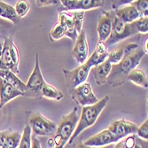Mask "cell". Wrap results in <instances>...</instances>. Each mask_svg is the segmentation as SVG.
Wrapping results in <instances>:
<instances>
[{"label":"cell","instance_id":"52a82bcc","mask_svg":"<svg viewBox=\"0 0 148 148\" xmlns=\"http://www.w3.org/2000/svg\"><path fill=\"white\" fill-rule=\"evenodd\" d=\"M90 72V68L84 63L74 70H63V74L66 80V86L69 92L75 88L85 82Z\"/></svg>","mask_w":148,"mask_h":148},{"label":"cell","instance_id":"5bb4252c","mask_svg":"<svg viewBox=\"0 0 148 148\" xmlns=\"http://www.w3.org/2000/svg\"><path fill=\"white\" fill-rule=\"evenodd\" d=\"M23 95L24 94L15 87L6 82L3 79H0V108H3L10 101Z\"/></svg>","mask_w":148,"mask_h":148},{"label":"cell","instance_id":"4dcf8cb0","mask_svg":"<svg viewBox=\"0 0 148 148\" xmlns=\"http://www.w3.org/2000/svg\"><path fill=\"white\" fill-rule=\"evenodd\" d=\"M134 27L136 28L138 32L140 33H147L148 31V18L145 16H141L138 20L132 22Z\"/></svg>","mask_w":148,"mask_h":148},{"label":"cell","instance_id":"7402d4cb","mask_svg":"<svg viewBox=\"0 0 148 148\" xmlns=\"http://www.w3.org/2000/svg\"><path fill=\"white\" fill-rule=\"evenodd\" d=\"M0 18L8 20L13 24H17L21 20L17 15L14 7L1 1V0H0Z\"/></svg>","mask_w":148,"mask_h":148},{"label":"cell","instance_id":"8d00e7d4","mask_svg":"<svg viewBox=\"0 0 148 148\" xmlns=\"http://www.w3.org/2000/svg\"><path fill=\"white\" fill-rule=\"evenodd\" d=\"M75 148H114V145L112 144V145H106V146L96 147V146H88V145H85L84 143H79L76 145V147H75Z\"/></svg>","mask_w":148,"mask_h":148},{"label":"cell","instance_id":"f546056e","mask_svg":"<svg viewBox=\"0 0 148 148\" xmlns=\"http://www.w3.org/2000/svg\"><path fill=\"white\" fill-rule=\"evenodd\" d=\"M130 5L135 7L142 16H148V0H135Z\"/></svg>","mask_w":148,"mask_h":148},{"label":"cell","instance_id":"bcb514c9","mask_svg":"<svg viewBox=\"0 0 148 148\" xmlns=\"http://www.w3.org/2000/svg\"><path fill=\"white\" fill-rule=\"evenodd\" d=\"M0 148H1V147H0Z\"/></svg>","mask_w":148,"mask_h":148},{"label":"cell","instance_id":"83f0119b","mask_svg":"<svg viewBox=\"0 0 148 148\" xmlns=\"http://www.w3.org/2000/svg\"><path fill=\"white\" fill-rule=\"evenodd\" d=\"M9 47H10V54H11V57L12 63L14 65L15 69L19 71V64H20V54L19 50L16 47L14 42H13V39L12 37H9Z\"/></svg>","mask_w":148,"mask_h":148},{"label":"cell","instance_id":"30bf717a","mask_svg":"<svg viewBox=\"0 0 148 148\" xmlns=\"http://www.w3.org/2000/svg\"><path fill=\"white\" fill-rule=\"evenodd\" d=\"M71 55L74 59L80 64H83L88 59L89 46L87 42L86 33L84 30L78 34L75 39V44L72 49Z\"/></svg>","mask_w":148,"mask_h":148},{"label":"cell","instance_id":"1f68e13d","mask_svg":"<svg viewBox=\"0 0 148 148\" xmlns=\"http://www.w3.org/2000/svg\"><path fill=\"white\" fill-rule=\"evenodd\" d=\"M63 37H66L65 31L62 27L60 25V23H58L50 31V38L51 41H56V40H60Z\"/></svg>","mask_w":148,"mask_h":148},{"label":"cell","instance_id":"5b68a950","mask_svg":"<svg viewBox=\"0 0 148 148\" xmlns=\"http://www.w3.org/2000/svg\"><path fill=\"white\" fill-rule=\"evenodd\" d=\"M32 132L40 137L54 136L57 129V124L45 118L40 113H35L29 119V124Z\"/></svg>","mask_w":148,"mask_h":148},{"label":"cell","instance_id":"4316f807","mask_svg":"<svg viewBox=\"0 0 148 148\" xmlns=\"http://www.w3.org/2000/svg\"><path fill=\"white\" fill-rule=\"evenodd\" d=\"M84 11H74L71 15L73 22L75 24V27L76 29V31L80 33L83 31L84 27Z\"/></svg>","mask_w":148,"mask_h":148},{"label":"cell","instance_id":"d4e9b609","mask_svg":"<svg viewBox=\"0 0 148 148\" xmlns=\"http://www.w3.org/2000/svg\"><path fill=\"white\" fill-rule=\"evenodd\" d=\"M31 138H32V130L29 124H27L21 134V138L18 148H31Z\"/></svg>","mask_w":148,"mask_h":148},{"label":"cell","instance_id":"7c38bea8","mask_svg":"<svg viewBox=\"0 0 148 148\" xmlns=\"http://www.w3.org/2000/svg\"><path fill=\"white\" fill-rule=\"evenodd\" d=\"M119 139L111 133L110 130L105 129L102 130L101 132L96 134V135L92 136L89 139L85 140L83 142L85 145L88 146H96V147H100V146H106L108 145H112L114 143H117Z\"/></svg>","mask_w":148,"mask_h":148},{"label":"cell","instance_id":"ba28073f","mask_svg":"<svg viewBox=\"0 0 148 148\" xmlns=\"http://www.w3.org/2000/svg\"><path fill=\"white\" fill-rule=\"evenodd\" d=\"M69 93L72 99L83 107L94 104L99 101L98 97L93 93L91 85L86 81L75 88Z\"/></svg>","mask_w":148,"mask_h":148},{"label":"cell","instance_id":"603a6c76","mask_svg":"<svg viewBox=\"0 0 148 148\" xmlns=\"http://www.w3.org/2000/svg\"><path fill=\"white\" fill-rule=\"evenodd\" d=\"M41 93H42L43 97L51 99V100H55V101H60L64 97V95L61 91H60L54 86L48 84V83H45L43 86Z\"/></svg>","mask_w":148,"mask_h":148},{"label":"cell","instance_id":"ab89813d","mask_svg":"<svg viewBox=\"0 0 148 148\" xmlns=\"http://www.w3.org/2000/svg\"><path fill=\"white\" fill-rule=\"evenodd\" d=\"M114 148H127V147L125 146V145H124L123 138V139H121V140H119V141L115 144V145H114Z\"/></svg>","mask_w":148,"mask_h":148},{"label":"cell","instance_id":"8992f818","mask_svg":"<svg viewBox=\"0 0 148 148\" xmlns=\"http://www.w3.org/2000/svg\"><path fill=\"white\" fill-rule=\"evenodd\" d=\"M45 80L44 79V76L41 72V68H40L39 64V57L38 55H36V62H35V67L34 70L29 78L28 82L26 84V91L24 92V95L27 97H36L40 94L42 95V88L43 86L45 84Z\"/></svg>","mask_w":148,"mask_h":148},{"label":"cell","instance_id":"e0dca14e","mask_svg":"<svg viewBox=\"0 0 148 148\" xmlns=\"http://www.w3.org/2000/svg\"><path fill=\"white\" fill-rule=\"evenodd\" d=\"M59 23L63 28L66 37H68L71 40L75 41V39L79 33L76 31V29L73 22L70 13L66 12H60L59 13Z\"/></svg>","mask_w":148,"mask_h":148},{"label":"cell","instance_id":"ac0fdd59","mask_svg":"<svg viewBox=\"0 0 148 148\" xmlns=\"http://www.w3.org/2000/svg\"><path fill=\"white\" fill-rule=\"evenodd\" d=\"M112 63L108 60H106L102 63L94 66L90 69V72L93 73L94 79H95L98 85L102 86L106 83V79L110 73Z\"/></svg>","mask_w":148,"mask_h":148},{"label":"cell","instance_id":"f1b7e54d","mask_svg":"<svg viewBox=\"0 0 148 148\" xmlns=\"http://www.w3.org/2000/svg\"><path fill=\"white\" fill-rule=\"evenodd\" d=\"M123 56H124V51H123V47H122L119 48H115L110 53H108V56H107L106 60H108L112 64H115L118 63L123 58Z\"/></svg>","mask_w":148,"mask_h":148},{"label":"cell","instance_id":"9c48e42d","mask_svg":"<svg viewBox=\"0 0 148 148\" xmlns=\"http://www.w3.org/2000/svg\"><path fill=\"white\" fill-rule=\"evenodd\" d=\"M138 128V127L135 123L124 119H120L110 124L107 129L110 130L111 133H113L119 140H121L130 134H136Z\"/></svg>","mask_w":148,"mask_h":148},{"label":"cell","instance_id":"e575fe53","mask_svg":"<svg viewBox=\"0 0 148 148\" xmlns=\"http://www.w3.org/2000/svg\"><path fill=\"white\" fill-rule=\"evenodd\" d=\"M60 0H36V4L38 7H45L49 6L60 4Z\"/></svg>","mask_w":148,"mask_h":148},{"label":"cell","instance_id":"ee69618b","mask_svg":"<svg viewBox=\"0 0 148 148\" xmlns=\"http://www.w3.org/2000/svg\"><path fill=\"white\" fill-rule=\"evenodd\" d=\"M147 43H148V40L146 39V40H145V49H144L145 52L146 54H147Z\"/></svg>","mask_w":148,"mask_h":148},{"label":"cell","instance_id":"d6a6232c","mask_svg":"<svg viewBox=\"0 0 148 148\" xmlns=\"http://www.w3.org/2000/svg\"><path fill=\"white\" fill-rule=\"evenodd\" d=\"M136 133L138 134V136L140 138H142L145 141H147L148 139V120L147 119L145 120L139 128H138V130Z\"/></svg>","mask_w":148,"mask_h":148},{"label":"cell","instance_id":"4fadbf2b","mask_svg":"<svg viewBox=\"0 0 148 148\" xmlns=\"http://www.w3.org/2000/svg\"><path fill=\"white\" fill-rule=\"evenodd\" d=\"M113 15L114 10L105 12L103 15L100 16L98 22L97 31L99 35V41L105 42L110 36L113 24Z\"/></svg>","mask_w":148,"mask_h":148},{"label":"cell","instance_id":"74e56055","mask_svg":"<svg viewBox=\"0 0 148 148\" xmlns=\"http://www.w3.org/2000/svg\"><path fill=\"white\" fill-rule=\"evenodd\" d=\"M31 148H42L40 141L34 136L31 138Z\"/></svg>","mask_w":148,"mask_h":148},{"label":"cell","instance_id":"f35d334b","mask_svg":"<svg viewBox=\"0 0 148 148\" xmlns=\"http://www.w3.org/2000/svg\"><path fill=\"white\" fill-rule=\"evenodd\" d=\"M10 132V130H5V131H0V147H2L5 139L6 138V136L8 135V133Z\"/></svg>","mask_w":148,"mask_h":148},{"label":"cell","instance_id":"d6986e66","mask_svg":"<svg viewBox=\"0 0 148 148\" xmlns=\"http://www.w3.org/2000/svg\"><path fill=\"white\" fill-rule=\"evenodd\" d=\"M0 79H3L6 82L12 84L17 89L21 91L23 94L26 91V84L22 81L17 75L10 70H2L0 69Z\"/></svg>","mask_w":148,"mask_h":148},{"label":"cell","instance_id":"6da1fadb","mask_svg":"<svg viewBox=\"0 0 148 148\" xmlns=\"http://www.w3.org/2000/svg\"><path fill=\"white\" fill-rule=\"evenodd\" d=\"M146 55L147 54L140 47H138L134 52L124 55L123 58L118 63L112 64L106 83L114 88L123 85L127 81L129 73L133 69L137 68Z\"/></svg>","mask_w":148,"mask_h":148},{"label":"cell","instance_id":"cb8c5ba5","mask_svg":"<svg viewBox=\"0 0 148 148\" xmlns=\"http://www.w3.org/2000/svg\"><path fill=\"white\" fill-rule=\"evenodd\" d=\"M21 138V133L19 131H10L1 148H18Z\"/></svg>","mask_w":148,"mask_h":148},{"label":"cell","instance_id":"44dd1931","mask_svg":"<svg viewBox=\"0 0 148 148\" xmlns=\"http://www.w3.org/2000/svg\"><path fill=\"white\" fill-rule=\"evenodd\" d=\"M0 60H1V63L5 70H10L12 72H14L15 74L19 73V71L15 69V67L13 65L12 61L11 54H10V47H9V38H5Z\"/></svg>","mask_w":148,"mask_h":148},{"label":"cell","instance_id":"3957f363","mask_svg":"<svg viewBox=\"0 0 148 148\" xmlns=\"http://www.w3.org/2000/svg\"><path fill=\"white\" fill-rule=\"evenodd\" d=\"M79 117L77 115V107H74L73 110L63 116L53 137L55 147L54 148H64L69 143L71 136L76 128Z\"/></svg>","mask_w":148,"mask_h":148},{"label":"cell","instance_id":"f6af8a7d","mask_svg":"<svg viewBox=\"0 0 148 148\" xmlns=\"http://www.w3.org/2000/svg\"><path fill=\"white\" fill-rule=\"evenodd\" d=\"M134 148H143L141 145H138V144H136L135 145V146H134Z\"/></svg>","mask_w":148,"mask_h":148},{"label":"cell","instance_id":"b9f144b4","mask_svg":"<svg viewBox=\"0 0 148 148\" xmlns=\"http://www.w3.org/2000/svg\"><path fill=\"white\" fill-rule=\"evenodd\" d=\"M46 144H47V146H48L49 148H54V147H55V144H54V140H53V138H48Z\"/></svg>","mask_w":148,"mask_h":148},{"label":"cell","instance_id":"d590c367","mask_svg":"<svg viewBox=\"0 0 148 148\" xmlns=\"http://www.w3.org/2000/svg\"><path fill=\"white\" fill-rule=\"evenodd\" d=\"M133 1H135V0H111V2H112V8L114 10V9L119 8L121 6L130 5Z\"/></svg>","mask_w":148,"mask_h":148},{"label":"cell","instance_id":"836d02e7","mask_svg":"<svg viewBox=\"0 0 148 148\" xmlns=\"http://www.w3.org/2000/svg\"><path fill=\"white\" fill-rule=\"evenodd\" d=\"M136 135L135 134H130V135L125 137L123 138V141H124V145L127 148H134L135 145L137 144L136 143Z\"/></svg>","mask_w":148,"mask_h":148},{"label":"cell","instance_id":"277c9868","mask_svg":"<svg viewBox=\"0 0 148 148\" xmlns=\"http://www.w3.org/2000/svg\"><path fill=\"white\" fill-rule=\"evenodd\" d=\"M137 33H138V31L135 27H134L132 22L131 23L123 22L118 17H116L114 13L112 31H111L110 36L106 40L105 43L107 47L112 46V45L121 41V40H123V39L130 38Z\"/></svg>","mask_w":148,"mask_h":148},{"label":"cell","instance_id":"7a4b0ae2","mask_svg":"<svg viewBox=\"0 0 148 148\" xmlns=\"http://www.w3.org/2000/svg\"><path fill=\"white\" fill-rule=\"evenodd\" d=\"M109 102V97L106 96L101 100H99L96 104L87 105L83 107V111L81 113V117L78 120V122L76 125V128L71 136L70 139L69 140V144H72L73 141L75 140V138L80 135L83 131H84L86 129L93 126L97 122V120L106 106Z\"/></svg>","mask_w":148,"mask_h":148},{"label":"cell","instance_id":"9a60e30c","mask_svg":"<svg viewBox=\"0 0 148 148\" xmlns=\"http://www.w3.org/2000/svg\"><path fill=\"white\" fill-rule=\"evenodd\" d=\"M108 56L107 46L103 41H98L97 47L92 53V55L85 61V63L91 69L92 67L97 66L105 62Z\"/></svg>","mask_w":148,"mask_h":148},{"label":"cell","instance_id":"60d3db41","mask_svg":"<svg viewBox=\"0 0 148 148\" xmlns=\"http://www.w3.org/2000/svg\"><path fill=\"white\" fill-rule=\"evenodd\" d=\"M9 23L5 20V19H2V18H0V31L5 29V27H8Z\"/></svg>","mask_w":148,"mask_h":148},{"label":"cell","instance_id":"8fae6325","mask_svg":"<svg viewBox=\"0 0 148 148\" xmlns=\"http://www.w3.org/2000/svg\"><path fill=\"white\" fill-rule=\"evenodd\" d=\"M62 6L71 11H88L104 6L105 0H60Z\"/></svg>","mask_w":148,"mask_h":148},{"label":"cell","instance_id":"7bdbcfd3","mask_svg":"<svg viewBox=\"0 0 148 148\" xmlns=\"http://www.w3.org/2000/svg\"><path fill=\"white\" fill-rule=\"evenodd\" d=\"M3 46H4V42H2L1 40H0V57H1V53H2V49H3ZM0 69H2V70H5L4 68V66L1 63V60H0Z\"/></svg>","mask_w":148,"mask_h":148},{"label":"cell","instance_id":"ffe728a7","mask_svg":"<svg viewBox=\"0 0 148 148\" xmlns=\"http://www.w3.org/2000/svg\"><path fill=\"white\" fill-rule=\"evenodd\" d=\"M127 80L134 83L137 86H139L143 88L147 89L148 88V81H147V75L142 69L135 68L133 69L128 75Z\"/></svg>","mask_w":148,"mask_h":148},{"label":"cell","instance_id":"484cf974","mask_svg":"<svg viewBox=\"0 0 148 148\" xmlns=\"http://www.w3.org/2000/svg\"><path fill=\"white\" fill-rule=\"evenodd\" d=\"M13 7H14L17 15L20 19H21L26 17V15L29 13L30 10V4L29 0H18Z\"/></svg>","mask_w":148,"mask_h":148},{"label":"cell","instance_id":"2e32d148","mask_svg":"<svg viewBox=\"0 0 148 148\" xmlns=\"http://www.w3.org/2000/svg\"><path fill=\"white\" fill-rule=\"evenodd\" d=\"M114 13L116 17L125 23H131L142 16L139 12L130 4L114 9Z\"/></svg>","mask_w":148,"mask_h":148}]
</instances>
